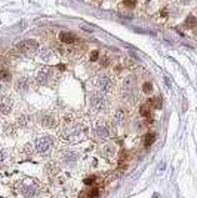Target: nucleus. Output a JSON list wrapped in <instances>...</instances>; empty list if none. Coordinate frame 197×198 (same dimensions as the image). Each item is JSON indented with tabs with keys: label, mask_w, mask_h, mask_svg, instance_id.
I'll return each instance as SVG.
<instances>
[{
	"label": "nucleus",
	"mask_w": 197,
	"mask_h": 198,
	"mask_svg": "<svg viewBox=\"0 0 197 198\" xmlns=\"http://www.w3.org/2000/svg\"><path fill=\"white\" fill-rule=\"evenodd\" d=\"M114 86H116V81L110 75H100V77L95 78V87L101 92L110 93V92L114 90Z\"/></svg>",
	"instance_id": "1"
},
{
	"label": "nucleus",
	"mask_w": 197,
	"mask_h": 198,
	"mask_svg": "<svg viewBox=\"0 0 197 198\" xmlns=\"http://www.w3.org/2000/svg\"><path fill=\"white\" fill-rule=\"evenodd\" d=\"M90 108L93 110V111H96V113H102V111H105L107 110V107H108V101L101 95V93H93L92 96H90Z\"/></svg>",
	"instance_id": "2"
},
{
	"label": "nucleus",
	"mask_w": 197,
	"mask_h": 198,
	"mask_svg": "<svg viewBox=\"0 0 197 198\" xmlns=\"http://www.w3.org/2000/svg\"><path fill=\"white\" fill-rule=\"evenodd\" d=\"M21 194L27 198H34L40 194V185L36 180H28L21 185Z\"/></svg>",
	"instance_id": "3"
},
{
	"label": "nucleus",
	"mask_w": 197,
	"mask_h": 198,
	"mask_svg": "<svg viewBox=\"0 0 197 198\" xmlns=\"http://www.w3.org/2000/svg\"><path fill=\"white\" fill-rule=\"evenodd\" d=\"M93 133L98 139H107L111 135V126L107 121H96L93 124Z\"/></svg>",
	"instance_id": "4"
},
{
	"label": "nucleus",
	"mask_w": 197,
	"mask_h": 198,
	"mask_svg": "<svg viewBox=\"0 0 197 198\" xmlns=\"http://www.w3.org/2000/svg\"><path fill=\"white\" fill-rule=\"evenodd\" d=\"M17 50H19L21 53H34V52H37L39 50V43L36 42V40H31V39H28V40H24V42H21L18 46H17Z\"/></svg>",
	"instance_id": "5"
},
{
	"label": "nucleus",
	"mask_w": 197,
	"mask_h": 198,
	"mask_svg": "<svg viewBox=\"0 0 197 198\" xmlns=\"http://www.w3.org/2000/svg\"><path fill=\"white\" fill-rule=\"evenodd\" d=\"M34 146H36V151H37L39 154H46V152L52 148V139H51L49 136L37 138V141H36Z\"/></svg>",
	"instance_id": "6"
},
{
	"label": "nucleus",
	"mask_w": 197,
	"mask_h": 198,
	"mask_svg": "<svg viewBox=\"0 0 197 198\" xmlns=\"http://www.w3.org/2000/svg\"><path fill=\"white\" fill-rule=\"evenodd\" d=\"M62 135L65 138H74L77 135H80V126L79 123H71V121H67L64 123V129H62Z\"/></svg>",
	"instance_id": "7"
},
{
	"label": "nucleus",
	"mask_w": 197,
	"mask_h": 198,
	"mask_svg": "<svg viewBox=\"0 0 197 198\" xmlns=\"http://www.w3.org/2000/svg\"><path fill=\"white\" fill-rule=\"evenodd\" d=\"M52 78V68L51 67H43L39 72H37V75H36V81L39 83V84H49V80Z\"/></svg>",
	"instance_id": "8"
},
{
	"label": "nucleus",
	"mask_w": 197,
	"mask_h": 198,
	"mask_svg": "<svg viewBox=\"0 0 197 198\" xmlns=\"http://www.w3.org/2000/svg\"><path fill=\"white\" fill-rule=\"evenodd\" d=\"M12 99L6 95H0V114L6 116L12 111Z\"/></svg>",
	"instance_id": "9"
},
{
	"label": "nucleus",
	"mask_w": 197,
	"mask_h": 198,
	"mask_svg": "<svg viewBox=\"0 0 197 198\" xmlns=\"http://www.w3.org/2000/svg\"><path fill=\"white\" fill-rule=\"evenodd\" d=\"M62 163L67 166V167H73L77 161H79V154L74 152V151H67L62 154Z\"/></svg>",
	"instance_id": "10"
},
{
	"label": "nucleus",
	"mask_w": 197,
	"mask_h": 198,
	"mask_svg": "<svg viewBox=\"0 0 197 198\" xmlns=\"http://www.w3.org/2000/svg\"><path fill=\"white\" fill-rule=\"evenodd\" d=\"M40 126L46 127V129H52V127L56 126V118L52 114H43L40 117Z\"/></svg>",
	"instance_id": "11"
},
{
	"label": "nucleus",
	"mask_w": 197,
	"mask_h": 198,
	"mask_svg": "<svg viewBox=\"0 0 197 198\" xmlns=\"http://www.w3.org/2000/svg\"><path fill=\"white\" fill-rule=\"evenodd\" d=\"M101 152H102V155H104L107 160H111V158H114V155H116V152H117V148H116V145H113V143H105V145L101 148Z\"/></svg>",
	"instance_id": "12"
},
{
	"label": "nucleus",
	"mask_w": 197,
	"mask_h": 198,
	"mask_svg": "<svg viewBox=\"0 0 197 198\" xmlns=\"http://www.w3.org/2000/svg\"><path fill=\"white\" fill-rule=\"evenodd\" d=\"M126 117H128V111H126L125 108H117V110L114 111V121H116V123L122 124V123L126 120Z\"/></svg>",
	"instance_id": "13"
},
{
	"label": "nucleus",
	"mask_w": 197,
	"mask_h": 198,
	"mask_svg": "<svg viewBox=\"0 0 197 198\" xmlns=\"http://www.w3.org/2000/svg\"><path fill=\"white\" fill-rule=\"evenodd\" d=\"M58 170H59V167H58V164H55L53 161H51V163H48V164L45 166V173H46L48 176H51V177H53L55 174H58Z\"/></svg>",
	"instance_id": "14"
},
{
	"label": "nucleus",
	"mask_w": 197,
	"mask_h": 198,
	"mask_svg": "<svg viewBox=\"0 0 197 198\" xmlns=\"http://www.w3.org/2000/svg\"><path fill=\"white\" fill-rule=\"evenodd\" d=\"M15 87H17V90H21V92H25L28 87H30V80H28V77H21L18 81H17V84H15Z\"/></svg>",
	"instance_id": "15"
},
{
	"label": "nucleus",
	"mask_w": 197,
	"mask_h": 198,
	"mask_svg": "<svg viewBox=\"0 0 197 198\" xmlns=\"http://www.w3.org/2000/svg\"><path fill=\"white\" fill-rule=\"evenodd\" d=\"M31 121H33V117H31L30 114H21V116L18 117V126H21V127L30 126Z\"/></svg>",
	"instance_id": "16"
},
{
	"label": "nucleus",
	"mask_w": 197,
	"mask_h": 198,
	"mask_svg": "<svg viewBox=\"0 0 197 198\" xmlns=\"http://www.w3.org/2000/svg\"><path fill=\"white\" fill-rule=\"evenodd\" d=\"M59 40H61L62 43L70 44V43H73V42L76 40V36L71 34V33H61V34H59Z\"/></svg>",
	"instance_id": "17"
},
{
	"label": "nucleus",
	"mask_w": 197,
	"mask_h": 198,
	"mask_svg": "<svg viewBox=\"0 0 197 198\" xmlns=\"http://www.w3.org/2000/svg\"><path fill=\"white\" fill-rule=\"evenodd\" d=\"M148 105H150V108H156V110H159V108H162V99L157 96V98H153L151 101H148Z\"/></svg>",
	"instance_id": "18"
},
{
	"label": "nucleus",
	"mask_w": 197,
	"mask_h": 198,
	"mask_svg": "<svg viewBox=\"0 0 197 198\" xmlns=\"http://www.w3.org/2000/svg\"><path fill=\"white\" fill-rule=\"evenodd\" d=\"M156 141V135L154 133H147L145 135V139H144V146H151L153 145V142Z\"/></svg>",
	"instance_id": "19"
},
{
	"label": "nucleus",
	"mask_w": 197,
	"mask_h": 198,
	"mask_svg": "<svg viewBox=\"0 0 197 198\" xmlns=\"http://www.w3.org/2000/svg\"><path fill=\"white\" fill-rule=\"evenodd\" d=\"M196 24H197L196 16H194V15H188L187 19H185V27H187V28H194Z\"/></svg>",
	"instance_id": "20"
},
{
	"label": "nucleus",
	"mask_w": 197,
	"mask_h": 198,
	"mask_svg": "<svg viewBox=\"0 0 197 198\" xmlns=\"http://www.w3.org/2000/svg\"><path fill=\"white\" fill-rule=\"evenodd\" d=\"M9 160V154L8 151H0V166H5Z\"/></svg>",
	"instance_id": "21"
},
{
	"label": "nucleus",
	"mask_w": 197,
	"mask_h": 198,
	"mask_svg": "<svg viewBox=\"0 0 197 198\" xmlns=\"http://www.w3.org/2000/svg\"><path fill=\"white\" fill-rule=\"evenodd\" d=\"M0 80L2 81H9L11 80V72L8 70H0Z\"/></svg>",
	"instance_id": "22"
},
{
	"label": "nucleus",
	"mask_w": 197,
	"mask_h": 198,
	"mask_svg": "<svg viewBox=\"0 0 197 198\" xmlns=\"http://www.w3.org/2000/svg\"><path fill=\"white\" fill-rule=\"evenodd\" d=\"M150 110H151V108H150V105H148V104H145V105H142V107H141V114H142L144 117H148V116H150Z\"/></svg>",
	"instance_id": "23"
},
{
	"label": "nucleus",
	"mask_w": 197,
	"mask_h": 198,
	"mask_svg": "<svg viewBox=\"0 0 197 198\" xmlns=\"http://www.w3.org/2000/svg\"><path fill=\"white\" fill-rule=\"evenodd\" d=\"M142 92H144V93H151V92H153V84H151V83H144Z\"/></svg>",
	"instance_id": "24"
},
{
	"label": "nucleus",
	"mask_w": 197,
	"mask_h": 198,
	"mask_svg": "<svg viewBox=\"0 0 197 198\" xmlns=\"http://www.w3.org/2000/svg\"><path fill=\"white\" fill-rule=\"evenodd\" d=\"M15 126H11V124H8V126H5V132L8 133V135H14L15 133Z\"/></svg>",
	"instance_id": "25"
},
{
	"label": "nucleus",
	"mask_w": 197,
	"mask_h": 198,
	"mask_svg": "<svg viewBox=\"0 0 197 198\" xmlns=\"http://www.w3.org/2000/svg\"><path fill=\"white\" fill-rule=\"evenodd\" d=\"M123 5H125L126 8H133V6L136 5V0H125Z\"/></svg>",
	"instance_id": "26"
},
{
	"label": "nucleus",
	"mask_w": 197,
	"mask_h": 198,
	"mask_svg": "<svg viewBox=\"0 0 197 198\" xmlns=\"http://www.w3.org/2000/svg\"><path fill=\"white\" fill-rule=\"evenodd\" d=\"M98 56H100V52H98V50H93V52H92V55H90V61H92V62H95V61L98 59Z\"/></svg>",
	"instance_id": "27"
},
{
	"label": "nucleus",
	"mask_w": 197,
	"mask_h": 198,
	"mask_svg": "<svg viewBox=\"0 0 197 198\" xmlns=\"http://www.w3.org/2000/svg\"><path fill=\"white\" fill-rule=\"evenodd\" d=\"M24 152H25V154H31V152H33V145L27 143V145H25V148H24Z\"/></svg>",
	"instance_id": "28"
},
{
	"label": "nucleus",
	"mask_w": 197,
	"mask_h": 198,
	"mask_svg": "<svg viewBox=\"0 0 197 198\" xmlns=\"http://www.w3.org/2000/svg\"><path fill=\"white\" fill-rule=\"evenodd\" d=\"M98 192H100V191H98V188H95V189H92V191H90L89 197H96V195H98Z\"/></svg>",
	"instance_id": "29"
},
{
	"label": "nucleus",
	"mask_w": 197,
	"mask_h": 198,
	"mask_svg": "<svg viewBox=\"0 0 197 198\" xmlns=\"http://www.w3.org/2000/svg\"><path fill=\"white\" fill-rule=\"evenodd\" d=\"M93 180H95V177H87V179L84 180V183H86V185H92Z\"/></svg>",
	"instance_id": "30"
},
{
	"label": "nucleus",
	"mask_w": 197,
	"mask_h": 198,
	"mask_svg": "<svg viewBox=\"0 0 197 198\" xmlns=\"http://www.w3.org/2000/svg\"><path fill=\"white\" fill-rule=\"evenodd\" d=\"M191 2H193V0H181V3H182V5H190Z\"/></svg>",
	"instance_id": "31"
},
{
	"label": "nucleus",
	"mask_w": 197,
	"mask_h": 198,
	"mask_svg": "<svg viewBox=\"0 0 197 198\" xmlns=\"http://www.w3.org/2000/svg\"><path fill=\"white\" fill-rule=\"evenodd\" d=\"M58 68H59L61 71H64V70H65V65H58Z\"/></svg>",
	"instance_id": "32"
},
{
	"label": "nucleus",
	"mask_w": 197,
	"mask_h": 198,
	"mask_svg": "<svg viewBox=\"0 0 197 198\" xmlns=\"http://www.w3.org/2000/svg\"><path fill=\"white\" fill-rule=\"evenodd\" d=\"M89 198H90V197H89Z\"/></svg>",
	"instance_id": "33"
}]
</instances>
